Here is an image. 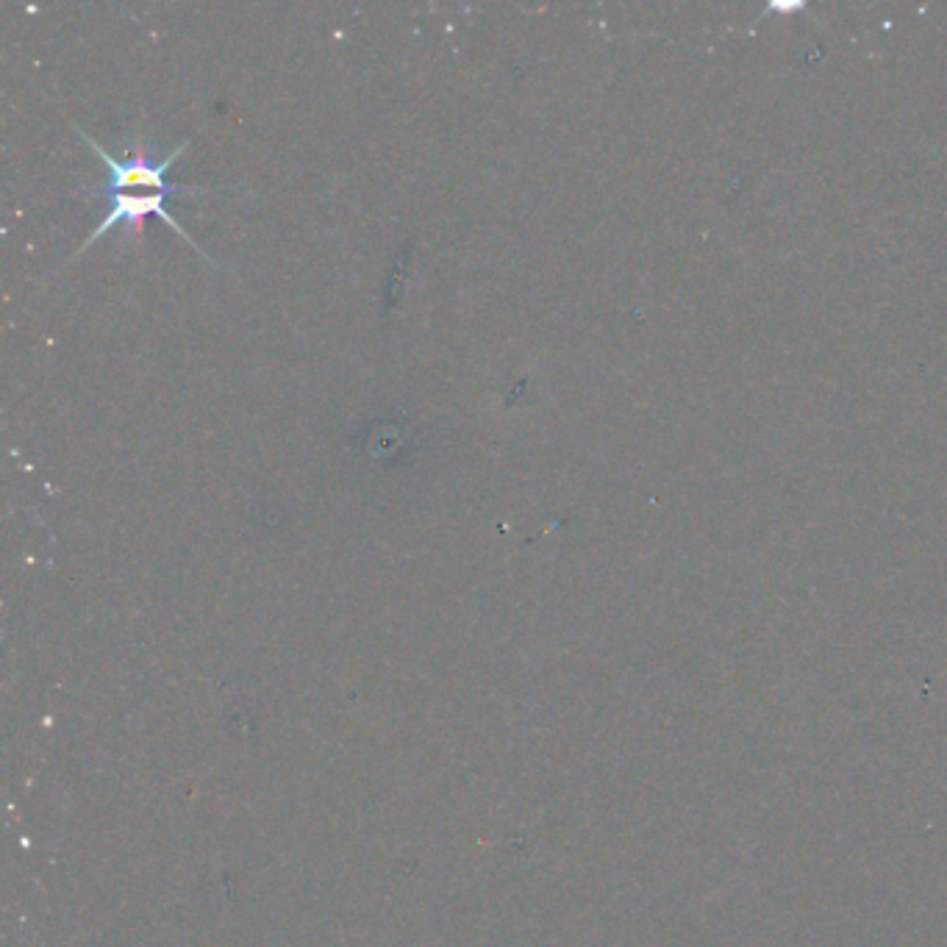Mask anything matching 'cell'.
I'll return each mask as SVG.
<instances>
[{
	"label": "cell",
	"instance_id": "cell-1",
	"mask_svg": "<svg viewBox=\"0 0 947 947\" xmlns=\"http://www.w3.org/2000/svg\"><path fill=\"white\" fill-rule=\"evenodd\" d=\"M78 134H81V139L87 142L89 148L98 153L100 164L106 167L103 184L95 189H87L89 198H100V203H103L106 209H103V217H100V223L95 225V231H92V234L78 245L73 256H70V262L78 259L89 245H95L103 234H109V231L120 228V225L125 228V237H134L139 242V237H142V225H145L148 217H159L167 228H173L178 237L187 239L189 248L198 250L200 256H206V253L200 250V245H195V239L184 231V225L175 223L173 214L167 212V198L200 195V192H203V187H195V184H170V181H167L170 167H173V164L181 159V153L189 148V139L178 142L164 159H156L142 142L131 145V148L125 150V156H114V153H109L106 148H100L87 131L78 128ZM206 259H209V256H206Z\"/></svg>",
	"mask_w": 947,
	"mask_h": 947
}]
</instances>
